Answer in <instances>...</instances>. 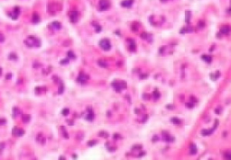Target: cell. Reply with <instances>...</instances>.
<instances>
[{"instance_id":"1","label":"cell","mask_w":231,"mask_h":160,"mask_svg":"<svg viewBox=\"0 0 231 160\" xmlns=\"http://www.w3.org/2000/svg\"><path fill=\"white\" fill-rule=\"evenodd\" d=\"M24 43H25V45L27 46V47H29V48H33V47H40V46H41V43H40V41H39L37 38L34 37V36H30V37H28V38L24 41Z\"/></svg>"},{"instance_id":"2","label":"cell","mask_w":231,"mask_h":160,"mask_svg":"<svg viewBox=\"0 0 231 160\" xmlns=\"http://www.w3.org/2000/svg\"><path fill=\"white\" fill-rule=\"evenodd\" d=\"M98 6H99V10L106 11L109 8L110 2H109V0H100L99 4H98Z\"/></svg>"},{"instance_id":"3","label":"cell","mask_w":231,"mask_h":160,"mask_svg":"<svg viewBox=\"0 0 231 160\" xmlns=\"http://www.w3.org/2000/svg\"><path fill=\"white\" fill-rule=\"evenodd\" d=\"M99 46H100L103 49H105V50H108V49H110V48H111V44H110L109 41L107 40V39L101 40L100 43H99Z\"/></svg>"},{"instance_id":"4","label":"cell","mask_w":231,"mask_h":160,"mask_svg":"<svg viewBox=\"0 0 231 160\" xmlns=\"http://www.w3.org/2000/svg\"><path fill=\"white\" fill-rule=\"evenodd\" d=\"M79 16H80V14L79 12L77 11H72L70 12L69 14V19H70V22L71 23H76L79 19Z\"/></svg>"},{"instance_id":"5","label":"cell","mask_w":231,"mask_h":160,"mask_svg":"<svg viewBox=\"0 0 231 160\" xmlns=\"http://www.w3.org/2000/svg\"><path fill=\"white\" fill-rule=\"evenodd\" d=\"M19 14H20V9H19L18 6H16L15 9H14V11H13V13H9L8 15L12 17L13 20H16L17 17H18V15H19Z\"/></svg>"},{"instance_id":"6","label":"cell","mask_w":231,"mask_h":160,"mask_svg":"<svg viewBox=\"0 0 231 160\" xmlns=\"http://www.w3.org/2000/svg\"><path fill=\"white\" fill-rule=\"evenodd\" d=\"M12 133H13V135H15V136L20 137V136H22V135L24 134V131L22 130V129H19L18 127H15V128L13 129V131H12Z\"/></svg>"},{"instance_id":"7","label":"cell","mask_w":231,"mask_h":160,"mask_svg":"<svg viewBox=\"0 0 231 160\" xmlns=\"http://www.w3.org/2000/svg\"><path fill=\"white\" fill-rule=\"evenodd\" d=\"M88 79H89V77L86 76V75L83 74V73H81V74L78 77V82H80V84H84Z\"/></svg>"},{"instance_id":"8","label":"cell","mask_w":231,"mask_h":160,"mask_svg":"<svg viewBox=\"0 0 231 160\" xmlns=\"http://www.w3.org/2000/svg\"><path fill=\"white\" fill-rule=\"evenodd\" d=\"M32 21L34 23H38L40 22V16L37 13H34L33 17H32Z\"/></svg>"},{"instance_id":"9","label":"cell","mask_w":231,"mask_h":160,"mask_svg":"<svg viewBox=\"0 0 231 160\" xmlns=\"http://www.w3.org/2000/svg\"><path fill=\"white\" fill-rule=\"evenodd\" d=\"M36 141L39 142L40 144H44V143H45V138H44V137L42 134H39V135L36 137Z\"/></svg>"},{"instance_id":"10","label":"cell","mask_w":231,"mask_h":160,"mask_svg":"<svg viewBox=\"0 0 231 160\" xmlns=\"http://www.w3.org/2000/svg\"><path fill=\"white\" fill-rule=\"evenodd\" d=\"M132 3H133V0H126L122 2V5L124 7H130L132 5Z\"/></svg>"},{"instance_id":"11","label":"cell","mask_w":231,"mask_h":160,"mask_svg":"<svg viewBox=\"0 0 231 160\" xmlns=\"http://www.w3.org/2000/svg\"><path fill=\"white\" fill-rule=\"evenodd\" d=\"M51 26L53 29H55V30H60L62 28V24L60 23H58V22H53V23L51 24Z\"/></svg>"},{"instance_id":"12","label":"cell","mask_w":231,"mask_h":160,"mask_svg":"<svg viewBox=\"0 0 231 160\" xmlns=\"http://www.w3.org/2000/svg\"><path fill=\"white\" fill-rule=\"evenodd\" d=\"M88 111H89V113H88V114H87L86 119H87L88 121H92L93 118H94V114L92 113L91 109H88Z\"/></svg>"},{"instance_id":"13","label":"cell","mask_w":231,"mask_h":160,"mask_svg":"<svg viewBox=\"0 0 231 160\" xmlns=\"http://www.w3.org/2000/svg\"><path fill=\"white\" fill-rule=\"evenodd\" d=\"M229 27H228V26H224V27H222L221 29H220V32L222 33V34H228L229 32Z\"/></svg>"},{"instance_id":"14","label":"cell","mask_w":231,"mask_h":160,"mask_svg":"<svg viewBox=\"0 0 231 160\" xmlns=\"http://www.w3.org/2000/svg\"><path fill=\"white\" fill-rule=\"evenodd\" d=\"M20 114H21V113H20V111H19L18 108L15 107V108L13 109V117H14V118H16Z\"/></svg>"},{"instance_id":"15","label":"cell","mask_w":231,"mask_h":160,"mask_svg":"<svg viewBox=\"0 0 231 160\" xmlns=\"http://www.w3.org/2000/svg\"><path fill=\"white\" fill-rule=\"evenodd\" d=\"M196 152H197V148H196V146L194 144H192L190 146V153L192 155H194V154H196Z\"/></svg>"},{"instance_id":"16","label":"cell","mask_w":231,"mask_h":160,"mask_svg":"<svg viewBox=\"0 0 231 160\" xmlns=\"http://www.w3.org/2000/svg\"><path fill=\"white\" fill-rule=\"evenodd\" d=\"M202 57H203V60H204L205 61L208 62V63L211 61V57H210V56H205V55H203Z\"/></svg>"},{"instance_id":"17","label":"cell","mask_w":231,"mask_h":160,"mask_svg":"<svg viewBox=\"0 0 231 160\" xmlns=\"http://www.w3.org/2000/svg\"><path fill=\"white\" fill-rule=\"evenodd\" d=\"M23 120L24 122H27L30 121V116L29 115H23Z\"/></svg>"},{"instance_id":"18","label":"cell","mask_w":231,"mask_h":160,"mask_svg":"<svg viewBox=\"0 0 231 160\" xmlns=\"http://www.w3.org/2000/svg\"><path fill=\"white\" fill-rule=\"evenodd\" d=\"M211 132H212V131H206V130H204V131H201V133H202L204 136H208V134H210Z\"/></svg>"},{"instance_id":"19","label":"cell","mask_w":231,"mask_h":160,"mask_svg":"<svg viewBox=\"0 0 231 160\" xmlns=\"http://www.w3.org/2000/svg\"><path fill=\"white\" fill-rule=\"evenodd\" d=\"M69 63V59H64L61 61V64L62 65H67Z\"/></svg>"},{"instance_id":"20","label":"cell","mask_w":231,"mask_h":160,"mask_svg":"<svg viewBox=\"0 0 231 160\" xmlns=\"http://www.w3.org/2000/svg\"><path fill=\"white\" fill-rule=\"evenodd\" d=\"M68 57H69V59H75V55H74V53H73L72 51H70V50L68 52Z\"/></svg>"},{"instance_id":"21","label":"cell","mask_w":231,"mask_h":160,"mask_svg":"<svg viewBox=\"0 0 231 160\" xmlns=\"http://www.w3.org/2000/svg\"><path fill=\"white\" fill-rule=\"evenodd\" d=\"M225 158H228V159H231V151H228V152H226V154H225Z\"/></svg>"},{"instance_id":"22","label":"cell","mask_w":231,"mask_h":160,"mask_svg":"<svg viewBox=\"0 0 231 160\" xmlns=\"http://www.w3.org/2000/svg\"><path fill=\"white\" fill-rule=\"evenodd\" d=\"M69 111L68 108H66V109H63V111H62V115H64V116H67V115L69 114Z\"/></svg>"},{"instance_id":"23","label":"cell","mask_w":231,"mask_h":160,"mask_svg":"<svg viewBox=\"0 0 231 160\" xmlns=\"http://www.w3.org/2000/svg\"><path fill=\"white\" fill-rule=\"evenodd\" d=\"M190 12H187V13H186V22H187V23L190 22Z\"/></svg>"},{"instance_id":"24","label":"cell","mask_w":231,"mask_h":160,"mask_svg":"<svg viewBox=\"0 0 231 160\" xmlns=\"http://www.w3.org/2000/svg\"><path fill=\"white\" fill-rule=\"evenodd\" d=\"M9 59L10 60H16V54H10Z\"/></svg>"},{"instance_id":"25","label":"cell","mask_w":231,"mask_h":160,"mask_svg":"<svg viewBox=\"0 0 231 160\" xmlns=\"http://www.w3.org/2000/svg\"><path fill=\"white\" fill-rule=\"evenodd\" d=\"M98 63H99V66H101V67H107L106 63H104V62H103V61H101V60H99V61H98Z\"/></svg>"},{"instance_id":"26","label":"cell","mask_w":231,"mask_h":160,"mask_svg":"<svg viewBox=\"0 0 231 160\" xmlns=\"http://www.w3.org/2000/svg\"><path fill=\"white\" fill-rule=\"evenodd\" d=\"M154 95H155V99H158V98H159V96H160V94H159V93H158V92H155Z\"/></svg>"},{"instance_id":"27","label":"cell","mask_w":231,"mask_h":160,"mask_svg":"<svg viewBox=\"0 0 231 160\" xmlns=\"http://www.w3.org/2000/svg\"><path fill=\"white\" fill-rule=\"evenodd\" d=\"M5 123V119H0V125H3Z\"/></svg>"},{"instance_id":"28","label":"cell","mask_w":231,"mask_h":160,"mask_svg":"<svg viewBox=\"0 0 231 160\" xmlns=\"http://www.w3.org/2000/svg\"><path fill=\"white\" fill-rule=\"evenodd\" d=\"M5 41V38H4V36L2 35V34H0V43H3Z\"/></svg>"},{"instance_id":"29","label":"cell","mask_w":231,"mask_h":160,"mask_svg":"<svg viewBox=\"0 0 231 160\" xmlns=\"http://www.w3.org/2000/svg\"><path fill=\"white\" fill-rule=\"evenodd\" d=\"M96 144V141H90L89 142V146H92V145H95Z\"/></svg>"},{"instance_id":"30","label":"cell","mask_w":231,"mask_h":160,"mask_svg":"<svg viewBox=\"0 0 231 160\" xmlns=\"http://www.w3.org/2000/svg\"><path fill=\"white\" fill-rule=\"evenodd\" d=\"M186 105H187V106H189V108H191V107L193 106V104H187Z\"/></svg>"},{"instance_id":"31","label":"cell","mask_w":231,"mask_h":160,"mask_svg":"<svg viewBox=\"0 0 231 160\" xmlns=\"http://www.w3.org/2000/svg\"><path fill=\"white\" fill-rule=\"evenodd\" d=\"M145 35H146L145 33H143V34H142V38H143V39H145V38H146V36H145Z\"/></svg>"},{"instance_id":"32","label":"cell","mask_w":231,"mask_h":160,"mask_svg":"<svg viewBox=\"0 0 231 160\" xmlns=\"http://www.w3.org/2000/svg\"><path fill=\"white\" fill-rule=\"evenodd\" d=\"M12 77V75L11 74H8V75H6V78L8 77V79H10V77Z\"/></svg>"},{"instance_id":"33","label":"cell","mask_w":231,"mask_h":160,"mask_svg":"<svg viewBox=\"0 0 231 160\" xmlns=\"http://www.w3.org/2000/svg\"><path fill=\"white\" fill-rule=\"evenodd\" d=\"M1 70H2V69H0V76H1V73H2V72H1Z\"/></svg>"}]
</instances>
